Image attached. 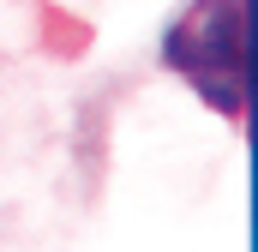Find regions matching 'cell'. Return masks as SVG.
<instances>
[]
</instances>
